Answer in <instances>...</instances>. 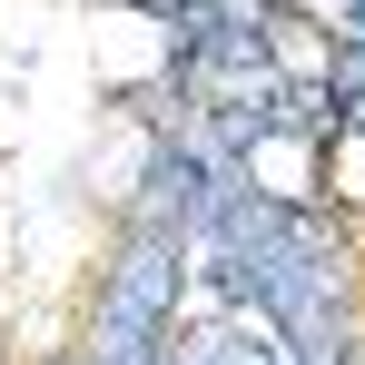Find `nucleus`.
<instances>
[{
    "instance_id": "nucleus-1",
    "label": "nucleus",
    "mask_w": 365,
    "mask_h": 365,
    "mask_svg": "<svg viewBox=\"0 0 365 365\" xmlns=\"http://www.w3.org/2000/svg\"><path fill=\"white\" fill-rule=\"evenodd\" d=\"M89 69H99V89H138V79H158V69H168V20L109 0V10L89 20Z\"/></svg>"
},
{
    "instance_id": "nucleus-2",
    "label": "nucleus",
    "mask_w": 365,
    "mask_h": 365,
    "mask_svg": "<svg viewBox=\"0 0 365 365\" xmlns=\"http://www.w3.org/2000/svg\"><path fill=\"white\" fill-rule=\"evenodd\" d=\"M50 20H60L50 0H0V50H20V60H30V50L50 40Z\"/></svg>"
},
{
    "instance_id": "nucleus-3",
    "label": "nucleus",
    "mask_w": 365,
    "mask_h": 365,
    "mask_svg": "<svg viewBox=\"0 0 365 365\" xmlns=\"http://www.w3.org/2000/svg\"><path fill=\"white\" fill-rule=\"evenodd\" d=\"M257 178L277 187V197H306V148L297 138H267V148H257Z\"/></svg>"
},
{
    "instance_id": "nucleus-4",
    "label": "nucleus",
    "mask_w": 365,
    "mask_h": 365,
    "mask_svg": "<svg viewBox=\"0 0 365 365\" xmlns=\"http://www.w3.org/2000/svg\"><path fill=\"white\" fill-rule=\"evenodd\" d=\"M277 60L297 69V79H316V69H326V40H316V30H297V20H287V30H277Z\"/></svg>"
},
{
    "instance_id": "nucleus-5",
    "label": "nucleus",
    "mask_w": 365,
    "mask_h": 365,
    "mask_svg": "<svg viewBox=\"0 0 365 365\" xmlns=\"http://www.w3.org/2000/svg\"><path fill=\"white\" fill-rule=\"evenodd\" d=\"M326 178L346 187V197H365V138H336L326 148Z\"/></svg>"
},
{
    "instance_id": "nucleus-6",
    "label": "nucleus",
    "mask_w": 365,
    "mask_h": 365,
    "mask_svg": "<svg viewBox=\"0 0 365 365\" xmlns=\"http://www.w3.org/2000/svg\"><path fill=\"white\" fill-rule=\"evenodd\" d=\"M0 148H20V89H0Z\"/></svg>"
}]
</instances>
